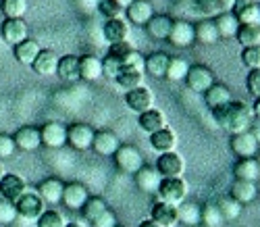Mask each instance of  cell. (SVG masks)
I'll list each match as a JSON object with an SVG mask.
<instances>
[{"label": "cell", "instance_id": "46", "mask_svg": "<svg viewBox=\"0 0 260 227\" xmlns=\"http://www.w3.org/2000/svg\"><path fill=\"white\" fill-rule=\"evenodd\" d=\"M144 61H146V56L140 52V50H136V48H132L129 50L123 59H121V65H123V69H134V71H144Z\"/></svg>", "mask_w": 260, "mask_h": 227}, {"label": "cell", "instance_id": "39", "mask_svg": "<svg viewBox=\"0 0 260 227\" xmlns=\"http://www.w3.org/2000/svg\"><path fill=\"white\" fill-rule=\"evenodd\" d=\"M189 63L185 61V59H181V56H171L169 59V67H167V79H171V81H185V77H187V71H189Z\"/></svg>", "mask_w": 260, "mask_h": 227}, {"label": "cell", "instance_id": "19", "mask_svg": "<svg viewBox=\"0 0 260 227\" xmlns=\"http://www.w3.org/2000/svg\"><path fill=\"white\" fill-rule=\"evenodd\" d=\"M154 15L156 13H154V7H152L150 0H136V3H132L125 9L127 21L129 23H134V25H146Z\"/></svg>", "mask_w": 260, "mask_h": 227}, {"label": "cell", "instance_id": "56", "mask_svg": "<svg viewBox=\"0 0 260 227\" xmlns=\"http://www.w3.org/2000/svg\"><path fill=\"white\" fill-rule=\"evenodd\" d=\"M252 115L260 121V98H256V102H254V106H252Z\"/></svg>", "mask_w": 260, "mask_h": 227}, {"label": "cell", "instance_id": "45", "mask_svg": "<svg viewBox=\"0 0 260 227\" xmlns=\"http://www.w3.org/2000/svg\"><path fill=\"white\" fill-rule=\"evenodd\" d=\"M123 65H121V59L113 56V54H106L102 59V77H108V79H117V75L121 73Z\"/></svg>", "mask_w": 260, "mask_h": 227}, {"label": "cell", "instance_id": "52", "mask_svg": "<svg viewBox=\"0 0 260 227\" xmlns=\"http://www.w3.org/2000/svg\"><path fill=\"white\" fill-rule=\"evenodd\" d=\"M15 142H13V135L9 133H0V158H11L15 152Z\"/></svg>", "mask_w": 260, "mask_h": 227}, {"label": "cell", "instance_id": "60", "mask_svg": "<svg viewBox=\"0 0 260 227\" xmlns=\"http://www.w3.org/2000/svg\"><path fill=\"white\" fill-rule=\"evenodd\" d=\"M235 3L242 7V5H252V3H256V0H235Z\"/></svg>", "mask_w": 260, "mask_h": 227}, {"label": "cell", "instance_id": "21", "mask_svg": "<svg viewBox=\"0 0 260 227\" xmlns=\"http://www.w3.org/2000/svg\"><path fill=\"white\" fill-rule=\"evenodd\" d=\"M58 54L54 50H44L42 48L38 59L31 63V69L42 75V77H50V75H56V67H58Z\"/></svg>", "mask_w": 260, "mask_h": 227}, {"label": "cell", "instance_id": "37", "mask_svg": "<svg viewBox=\"0 0 260 227\" xmlns=\"http://www.w3.org/2000/svg\"><path fill=\"white\" fill-rule=\"evenodd\" d=\"M108 209V204L102 200V198H98V196H90L88 200H85V204L81 207V215H83V221L85 223H94L104 211Z\"/></svg>", "mask_w": 260, "mask_h": 227}, {"label": "cell", "instance_id": "47", "mask_svg": "<svg viewBox=\"0 0 260 227\" xmlns=\"http://www.w3.org/2000/svg\"><path fill=\"white\" fill-rule=\"evenodd\" d=\"M196 9L206 19H214V17L223 15L221 13V7H219V0H196Z\"/></svg>", "mask_w": 260, "mask_h": 227}, {"label": "cell", "instance_id": "40", "mask_svg": "<svg viewBox=\"0 0 260 227\" xmlns=\"http://www.w3.org/2000/svg\"><path fill=\"white\" fill-rule=\"evenodd\" d=\"M240 25H254V27H260V5L258 3H252V5H242L235 13Z\"/></svg>", "mask_w": 260, "mask_h": 227}, {"label": "cell", "instance_id": "38", "mask_svg": "<svg viewBox=\"0 0 260 227\" xmlns=\"http://www.w3.org/2000/svg\"><path fill=\"white\" fill-rule=\"evenodd\" d=\"M216 207H219V211H221L223 221H235V219H240L242 217V211H244V204L233 200L231 196H223L221 200H216Z\"/></svg>", "mask_w": 260, "mask_h": 227}, {"label": "cell", "instance_id": "6", "mask_svg": "<svg viewBox=\"0 0 260 227\" xmlns=\"http://www.w3.org/2000/svg\"><path fill=\"white\" fill-rule=\"evenodd\" d=\"M154 92L150 90L148 86H142V88H136V90H129V92H125V104L129 110L138 112V115H142V112L154 108Z\"/></svg>", "mask_w": 260, "mask_h": 227}, {"label": "cell", "instance_id": "10", "mask_svg": "<svg viewBox=\"0 0 260 227\" xmlns=\"http://www.w3.org/2000/svg\"><path fill=\"white\" fill-rule=\"evenodd\" d=\"M40 140L42 146L46 148H62L67 144V125H62L60 121H48L40 127Z\"/></svg>", "mask_w": 260, "mask_h": 227}, {"label": "cell", "instance_id": "23", "mask_svg": "<svg viewBox=\"0 0 260 227\" xmlns=\"http://www.w3.org/2000/svg\"><path fill=\"white\" fill-rule=\"evenodd\" d=\"M150 219L156 221L160 227H175L179 223L177 219V207L173 204H167V202H154L152 211H150Z\"/></svg>", "mask_w": 260, "mask_h": 227}, {"label": "cell", "instance_id": "53", "mask_svg": "<svg viewBox=\"0 0 260 227\" xmlns=\"http://www.w3.org/2000/svg\"><path fill=\"white\" fill-rule=\"evenodd\" d=\"M92 227H117V215L111 211V209H106L94 223Z\"/></svg>", "mask_w": 260, "mask_h": 227}, {"label": "cell", "instance_id": "34", "mask_svg": "<svg viewBox=\"0 0 260 227\" xmlns=\"http://www.w3.org/2000/svg\"><path fill=\"white\" fill-rule=\"evenodd\" d=\"M212 21L216 25V32H219V38H235L237 30H240V21H237L235 13H223Z\"/></svg>", "mask_w": 260, "mask_h": 227}, {"label": "cell", "instance_id": "17", "mask_svg": "<svg viewBox=\"0 0 260 227\" xmlns=\"http://www.w3.org/2000/svg\"><path fill=\"white\" fill-rule=\"evenodd\" d=\"M102 34L106 38L108 44H119V42H129V36H132V30H129V21L127 19H108Z\"/></svg>", "mask_w": 260, "mask_h": 227}, {"label": "cell", "instance_id": "14", "mask_svg": "<svg viewBox=\"0 0 260 227\" xmlns=\"http://www.w3.org/2000/svg\"><path fill=\"white\" fill-rule=\"evenodd\" d=\"M13 142H15V148L17 150H23V152H34L42 146V140H40V127L36 125H23L19 127L13 135Z\"/></svg>", "mask_w": 260, "mask_h": 227}, {"label": "cell", "instance_id": "62", "mask_svg": "<svg viewBox=\"0 0 260 227\" xmlns=\"http://www.w3.org/2000/svg\"><path fill=\"white\" fill-rule=\"evenodd\" d=\"M98 3H106V0H98Z\"/></svg>", "mask_w": 260, "mask_h": 227}, {"label": "cell", "instance_id": "49", "mask_svg": "<svg viewBox=\"0 0 260 227\" xmlns=\"http://www.w3.org/2000/svg\"><path fill=\"white\" fill-rule=\"evenodd\" d=\"M242 63L248 69H260V46H252V48H244L242 50Z\"/></svg>", "mask_w": 260, "mask_h": 227}, {"label": "cell", "instance_id": "31", "mask_svg": "<svg viewBox=\"0 0 260 227\" xmlns=\"http://www.w3.org/2000/svg\"><path fill=\"white\" fill-rule=\"evenodd\" d=\"M169 54L167 52H152L148 54L144 61V73L152 75V77H165L167 75V67H169Z\"/></svg>", "mask_w": 260, "mask_h": 227}, {"label": "cell", "instance_id": "50", "mask_svg": "<svg viewBox=\"0 0 260 227\" xmlns=\"http://www.w3.org/2000/svg\"><path fill=\"white\" fill-rule=\"evenodd\" d=\"M98 11L106 17V21H108V19H121V17L125 15V11H123L117 3H113V0H106V3H98Z\"/></svg>", "mask_w": 260, "mask_h": 227}, {"label": "cell", "instance_id": "5", "mask_svg": "<svg viewBox=\"0 0 260 227\" xmlns=\"http://www.w3.org/2000/svg\"><path fill=\"white\" fill-rule=\"evenodd\" d=\"M212 83H216V79H214L212 69H208L206 65H191L189 67L187 77H185V86L191 90V92L204 94Z\"/></svg>", "mask_w": 260, "mask_h": 227}, {"label": "cell", "instance_id": "54", "mask_svg": "<svg viewBox=\"0 0 260 227\" xmlns=\"http://www.w3.org/2000/svg\"><path fill=\"white\" fill-rule=\"evenodd\" d=\"M134 46L129 42H119V44H111V50H108V54H113V56H117V59H123L129 50H132Z\"/></svg>", "mask_w": 260, "mask_h": 227}, {"label": "cell", "instance_id": "61", "mask_svg": "<svg viewBox=\"0 0 260 227\" xmlns=\"http://www.w3.org/2000/svg\"><path fill=\"white\" fill-rule=\"evenodd\" d=\"M3 175H5V167H3V163H0V179H3Z\"/></svg>", "mask_w": 260, "mask_h": 227}, {"label": "cell", "instance_id": "43", "mask_svg": "<svg viewBox=\"0 0 260 227\" xmlns=\"http://www.w3.org/2000/svg\"><path fill=\"white\" fill-rule=\"evenodd\" d=\"M200 223H204L206 227H221L225 221L221 217V211L216 207V202H206L202 207V215H200Z\"/></svg>", "mask_w": 260, "mask_h": 227}, {"label": "cell", "instance_id": "3", "mask_svg": "<svg viewBox=\"0 0 260 227\" xmlns=\"http://www.w3.org/2000/svg\"><path fill=\"white\" fill-rule=\"evenodd\" d=\"M113 158H115L117 169L127 173V175H136L146 165L144 163V154L136 146H132V144H121L117 148V152L113 154Z\"/></svg>", "mask_w": 260, "mask_h": 227}, {"label": "cell", "instance_id": "22", "mask_svg": "<svg viewBox=\"0 0 260 227\" xmlns=\"http://www.w3.org/2000/svg\"><path fill=\"white\" fill-rule=\"evenodd\" d=\"M150 146H152L156 152H160V154L173 152V150L177 148V133L167 125V127H162L160 131L150 133Z\"/></svg>", "mask_w": 260, "mask_h": 227}, {"label": "cell", "instance_id": "7", "mask_svg": "<svg viewBox=\"0 0 260 227\" xmlns=\"http://www.w3.org/2000/svg\"><path fill=\"white\" fill-rule=\"evenodd\" d=\"M15 211H17V217H21V219L36 221L42 213H44V202H42V198L36 192L27 190L23 196L15 202Z\"/></svg>", "mask_w": 260, "mask_h": 227}, {"label": "cell", "instance_id": "63", "mask_svg": "<svg viewBox=\"0 0 260 227\" xmlns=\"http://www.w3.org/2000/svg\"><path fill=\"white\" fill-rule=\"evenodd\" d=\"M256 3H260V0H256Z\"/></svg>", "mask_w": 260, "mask_h": 227}, {"label": "cell", "instance_id": "20", "mask_svg": "<svg viewBox=\"0 0 260 227\" xmlns=\"http://www.w3.org/2000/svg\"><path fill=\"white\" fill-rule=\"evenodd\" d=\"M160 181H162V177H160V173L156 171V167L144 165V167L136 173V186H138L140 192H144V194H156Z\"/></svg>", "mask_w": 260, "mask_h": 227}, {"label": "cell", "instance_id": "12", "mask_svg": "<svg viewBox=\"0 0 260 227\" xmlns=\"http://www.w3.org/2000/svg\"><path fill=\"white\" fill-rule=\"evenodd\" d=\"M27 181L17 175V173H5L3 179H0V198H5L9 202H17L21 196L27 192Z\"/></svg>", "mask_w": 260, "mask_h": 227}, {"label": "cell", "instance_id": "4", "mask_svg": "<svg viewBox=\"0 0 260 227\" xmlns=\"http://www.w3.org/2000/svg\"><path fill=\"white\" fill-rule=\"evenodd\" d=\"M229 146L233 150V154H237V158H254L260 150V138L254 131H242V133H233Z\"/></svg>", "mask_w": 260, "mask_h": 227}, {"label": "cell", "instance_id": "16", "mask_svg": "<svg viewBox=\"0 0 260 227\" xmlns=\"http://www.w3.org/2000/svg\"><path fill=\"white\" fill-rule=\"evenodd\" d=\"M121 146L117 133L111 129H100L94 133V142H92V150L100 156H113L117 152V148Z\"/></svg>", "mask_w": 260, "mask_h": 227}, {"label": "cell", "instance_id": "42", "mask_svg": "<svg viewBox=\"0 0 260 227\" xmlns=\"http://www.w3.org/2000/svg\"><path fill=\"white\" fill-rule=\"evenodd\" d=\"M0 11L7 19H23L27 13V0H0Z\"/></svg>", "mask_w": 260, "mask_h": 227}, {"label": "cell", "instance_id": "57", "mask_svg": "<svg viewBox=\"0 0 260 227\" xmlns=\"http://www.w3.org/2000/svg\"><path fill=\"white\" fill-rule=\"evenodd\" d=\"M138 227H160L156 221H152V219H146V221H142Z\"/></svg>", "mask_w": 260, "mask_h": 227}, {"label": "cell", "instance_id": "51", "mask_svg": "<svg viewBox=\"0 0 260 227\" xmlns=\"http://www.w3.org/2000/svg\"><path fill=\"white\" fill-rule=\"evenodd\" d=\"M246 86H248V92L254 98H260V69H252L246 77Z\"/></svg>", "mask_w": 260, "mask_h": 227}, {"label": "cell", "instance_id": "13", "mask_svg": "<svg viewBox=\"0 0 260 227\" xmlns=\"http://www.w3.org/2000/svg\"><path fill=\"white\" fill-rule=\"evenodd\" d=\"M90 198V192L81 181H69L62 188V198L60 202L67 207L69 211H81V207L85 204V200Z\"/></svg>", "mask_w": 260, "mask_h": 227}, {"label": "cell", "instance_id": "30", "mask_svg": "<svg viewBox=\"0 0 260 227\" xmlns=\"http://www.w3.org/2000/svg\"><path fill=\"white\" fill-rule=\"evenodd\" d=\"M235 179H244V181H258L260 177V163L258 158H240L233 167Z\"/></svg>", "mask_w": 260, "mask_h": 227}, {"label": "cell", "instance_id": "26", "mask_svg": "<svg viewBox=\"0 0 260 227\" xmlns=\"http://www.w3.org/2000/svg\"><path fill=\"white\" fill-rule=\"evenodd\" d=\"M233 100V96H231V90L227 88V86H223V83H212L206 92H204V102H206V106L210 108V110H214V108H219V106H223V104H227V102H231Z\"/></svg>", "mask_w": 260, "mask_h": 227}, {"label": "cell", "instance_id": "41", "mask_svg": "<svg viewBox=\"0 0 260 227\" xmlns=\"http://www.w3.org/2000/svg\"><path fill=\"white\" fill-rule=\"evenodd\" d=\"M237 42L242 44V48H252V46H260V27L254 25H240L235 34Z\"/></svg>", "mask_w": 260, "mask_h": 227}, {"label": "cell", "instance_id": "25", "mask_svg": "<svg viewBox=\"0 0 260 227\" xmlns=\"http://www.w3.org/2000/svg\"><path fill=\"white\" fill-rule=\"evenodd\" d=\"M233 200H237L240 204H250L256 200L258 196V186L256 181H244V179H235L231 186V194Z\"/></svg>", "mask_w": 260, "mask_h": 227}, {"label": "cell", "instance_id": "1", "mask_svg": "<svg viewBox=\"0 0 260 227\" xmlns=\"http://www.w3.org/2000/svg\"><path fill=\"white\" fill-rule=\"evenodd\" d=\"M214 115V121L219 123L225 131H229L231 135L233 133H242V131H248L250 129V123H252V110L246 102H240V100H231L219 108L212 110Z\"/></svg>", "mask_w": 260, "mask_h": 227}, {"label": "cell", "instance_id": "32", "mask_svg": "<svg viewBox=\"0 0 260 227\" xmlns=\"http://www.w3.org/2000/svg\"><path fill=\"white\" fill-rule=\"evenodd\" d=\"M13 48H15V59H17V63L27 65V67H31V63L38 59V54H40V50H42V46H40L36 40H31V38L23 40V42L17 44V46H13Z\"/></svg>", "mask_w": 260, "mask_h": 227}, {"label": "cell", "instance_id": "15", "mask_svg": "<svg viewBox=\"0 0 260 227\" xmlns=\"http://www.w3.org/2000/svg\"><path fill=\"white\" fill-rule=\"evenodd\" d=\"M173 46L177 48H187L196 42V34H193V25L189 21H183V19H177L173 21V27H171V34L167 38Z\"/></svg>", "mask_w": 260, "mask_h": 227}, {"label": "cell", "instance_id": "48", "mask_svg": "<svg viewBox=\"0 0 260 227\" xmlns=\"http://www.w3.org/2000/svg\"><path fill=\"white\" fill-rule=\"evenodd\" d=\"M17 221V211H15V204L5 200V198H0V225L7 227L11 223Z\"/></svg>", "mask_w": 260, "mask_h": 227}, {"label": "cell", "instance_id": "9", "mask_svg": "<svg viewBox=\"0 0 260 227\" xmlns=\"http://www.w3.org/2000/svg\"><path fill=\"white\" fill-rule=\"evenodd\" d=\"M154 167H156V171L160 173L162 179H167V177H183V173H185V161H183V156L177 150L160 154Z\"/></svg>", "mask_w": 260, "mask_h": 227}, {"label": "cell", "instance_id": "36", "mask_svg": "<svg viewBox=\"0 0 260 227\" xmlns=\"http://www.w3.org/2000/svg\"><path fill=\"white\" fill-rule=\"evenodd\" d=\"M117 86L121 90H125V92H129V90H136V88H142L146 86V73L144 71H134V69H121V73L117 75Z\"/></svg>", "mask_w": 260, "mask_h": 227}, {"label": "cell", "instance_id": "33", "mask_svg": "<svg viewBox=\"0 0 260 227\" xmlns=\"http://www.w3.org/2000/svg\"><path fill=\"white\" fill-rule=\"evenodd\" d=\"M193 34H196V42L204 44V46H210V44H216L221 40L212 19H204L198 25H193Z\"/></svg>", "mask_w": 260, "mask_h": 227}, {"label": "cell", "instance_id": "2", "mask_svg": "<svg viewBox=\"0 0 260 227\" xmlns=\"http://www.w3.org/2000/svg\"><path fill=\"white\" fill-rule=\"evenodd\" d=\"M187 184H185V179L183 177H167L160 181V186H158V200L160 202H167V204H173V207H179V204L187 198Z\"/></svg>", "mask_w": 260, "mask_h": 227}, {"label": "cell", "instance_id": "44", "mask_svg": "<svg viewBox=\"0 0 260 227\" xmlns=\"http://www.w3.org/2000/svg\"><path fill=\"white\" fill-rule=\"evenodd\" d=\"M64 225H67V219L54 209H44V213L36 219V227H64Z\"/></svg>", "mask_w": 260, "mask_h": 227}, {"label": "cell", "instance_id": "59", "mask_svg": "<svg viewBox=\"0 0 260 227\" xmlns=\"http://www.w3.org/2000/svg\"><path fill=\"white\" fill-rule=\"evenodd\" d=\"M64 227H88V225H85L83 221H67V225H64Z\"/></svg>", "mask_w": 260, "mask_h": 227}, {"label": "cell", "instance_id": "24", "mask_svg": "<svg viewBox=\"0 0 260 227\" xmlns=\"http://www.w3.org/2000/svg\"><path fill=\"white\" fill-rule=\"evenodd\" d=\"M102 77V59L94 54L79 56V79L83 81H98Z\"/></svg>", "mask_w": 260, "mask_h": 227}, {"label": "cell", "instance_id": "18", "mask_svg": "<svg viewBox=\"0 0 260 227\" xmlns=\"http://www.w3.org/2000/svg\"><path fill=\"white\" fill-rule=\"evenodd\" d=\"M62 179L58 177H46V179H42L40 184H38V190L36 194L42 198V202L44 204H58L60 198H62Z\"/></svg>", "mask_w": 260, "mask_h": 227}, {"label": "cell", "instance_id": "11", "mask_svg": "<svg viewBox=\"0 0 260 227\" xmlns=\"http://www.w3.org/2000/svg\"><path fill=\"white\" fill-rule=\"evenodd\" d=\"M0 36L9 46H17L29 38V25L25 19H5L0 25Z\"/></svg>", "mask_w": 260, "mask_h": 227}, {"label": "cell", "instance_id": "58", "mask_svg": "<svg viewBox=\"0 0 260 227\" xmlns=\"http://www.w3.org/2000/svg\"><path fill=\"white\" fill-rule=\"evenodd\" d=\"M113 3H117V5H119L123 11H125V9H127L129 5H132V3H136V0H113Z\"/></svg>", "mask_w": 260, "mask_h": 227}, {"label": "cell", "instance_id": "27", "mask_svg": "<svg viewBox=\"0 0 260 227\" xmlns=\"http://www.w3.org/2000/svg\"><path fill=\"white\" fill-rule=\"evenodd\" d=\"M138 125L142 127V131H146V133L150 135V133L160 131L162 127H167V117H165L162 110L150 108V110H146V112H142V115H140Z\"/></svg>", "mask_w": 260, "mask_h": 227}, {"label": "cell", "instance_id": "35", "mask_svg": "<svg viewBox=\"0 0 260 227\" xmlns=\"http://www.w3.org/2000/svg\"><path fill=\"white\" fill-rule=\"evenodd\" d=\"M200 215H202V207H198L196 202L183 200L179 207H177V219L183 225H189V227L200 225Z\"/></svg>", "mask_w": 260, "mask_h": 227}, {"label": "cell", "instance_id": "28", "mask_svg": "<svg viewBox=\"0 0 260 227\" xmlns=\"http://www.w3.org/2000/svg\"><path fill=\"white\" fill-rule=\"evenodd\" d=\"M144 27H146V34L150 38H154V40H167L169 34H171V27H173V19L167 17V15H154Z\"/></svg>", "mask_w": 260, "mask_h": 227}, {"label": "cell", "instance_id": "55", "mask_svg": "<svg viewBox=\"0 0 260 227\" xmlns=\"http://www.w3.org/2000/svg\"><path fill=\"white\" fill-rule=\"evenodd\" d=\"M219 7H221V13H233L237 9V3L235 0H219Z\"/></svg>", "mask_w": 260, "mask_h": 227}, {"label": "cell", "instance_id": "8", "mask_svg": "<svg viewBox=\"0 0 260 227\" xmlns=\"http://www.w3.org/2000/svg\"><path fill=\"white\" fill-rule=\"evenodd\" d=\"M94 133L96 129L88 123H73L67 127V144L75 150H90L94 142Z\"/></svg>", "mask_w": 260, "mask_h": 227}, {"label": "cell", "instance_id": "29", "mask_svg": "<svg viewBox=\"0 0 260 227\" xmlns=\"http://www.w3.org/2000/svg\"><path fill=\"white\" fill-rule=\"evenodd\" d=\"M56 75L62 81H79V56L75 54H64L58 59Z\"/></svg>", "mask_w": 260, "mask_h": 227}]
</instances>
